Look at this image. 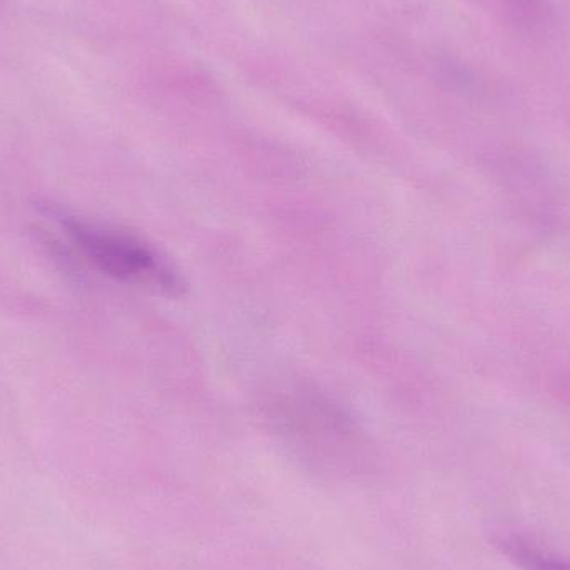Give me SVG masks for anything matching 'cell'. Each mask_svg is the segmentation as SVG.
I'll list each match as a JSON object with an SVG mask.
<instances>
[{"label": "cell", "instance_id": "1", "mask_svg": "<svg viewBox=\"0 0 570 570\" xmlns=\"http://www.w3.org/2000/svg\"><path fill=\"white\" fill-rule=\"evenodd\" d=\"M67 234L80 253L107 276L124 283L157 288L166 294H180L183 281L176 271L147 244L117 230L67 217Z\"/></svg>", "mask_w": 570, "mask_h": 570}, {"label": "cell", "instance_id": "2", "mask_svg": "<svg viewBox=\"0 0 570 570\" xmlns=\"http://www.w3.org/2000/svg\"><path fill=\"white\" fill-rule=\"evenodd\" d=\"M498 548L521 570H570V558L518 534H501Z\"/></svg>", "mask_w": 570, "mask_h": 570}, {"label": "cell", "instance_id": "3", "mask_svg": "<svg viewBox=\"0 0 570 570\" xmlns=\"http://www.w3.org/2000/svg\"><path fill=\"white\" fill-rule=\"evenodd\" d=\"M514 2L521 3V6L524 7H532V9H534L535 3H538V0H514Z\"/></svg>", "mask_w": 570, "mask_h": 570}]
</instances>
